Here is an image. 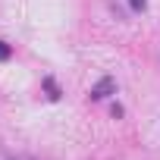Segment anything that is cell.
<instances>
[{"label":"cell","mask_w":160,"mask_h":160,"mask_svg":"<svg viewBox=\"0 0 160 160\" xmlns=\"http://www.w3.org/2000/svg\"><path fill=\"white\" fill-rule=\"evenodd\" d=\"M16 160H25V157H16Z\"/></svg>","instance_id":"obj_4"},{"label":"cell","mask_w":160,"mask_h":160,"mask_svg":"<svg viewBox=\"0 0 160 160\" xmlns=\"http://www.w3.org/2000/svg\"><path fill=\"white\" fill-rule=\"evenodd\" d=\"M107 91H113V78H104V82L91 91V98H98V101H101V98H107Z\"/></svg>","instance_id":"obj_1"},{"label":"cell","mask_w":160,"mask_h":160,"mask_svg":"<svg viewBox=\"0 0 160 160\" xmlns=\"http://www.w3.org/2000/svg\"><path fill=\"white\" fill-rule=\"evenodd\" d=\"M132 7L135 10H144V0H132Z\"/></svg>","instance_id":"obj_3"},{"label":"cell","mask_w":160,"mask_h":160,"mask_svg":"<svg viewBox=\"0 0 160 160\" xmlns=\"http://www.w3.org/2000/svg\"><path fill=\"white\" fill-rule=\"evenodd\" d=\"M7 57H10V47H7L3 41H0V60H7Z\"/></svg>","instance_id":"obj_2"}]
</instances>
